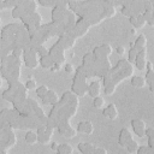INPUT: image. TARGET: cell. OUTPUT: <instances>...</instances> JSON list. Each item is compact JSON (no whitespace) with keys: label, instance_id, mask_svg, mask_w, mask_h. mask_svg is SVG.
Listing matches in <instances>:
<instances>
[{"label":"cell","instance_id":"obj_36","mask_svg":"<svg viewBox=\"0 0 154 154\" xmlns=\"http://www.w3.org/2000/svg\"><path fill=\"white\" fill-rule=\"evenodd\" d=\"M129 20H130V23L135 26L136 25V23H137V18L136 17H134V16H131V17H129Z\"/></svg>","mask_w":154,"mask_h":154},{"label":"cell","instance_id":"obj_1","mask_svg":"<svg viewBox=\"0 0 154 154\" xmlns=\"http://www.w3.org/2000/svg\"><path fill=\"white\" fill-rule=\"evenodd\" d=\"M78 99L72 91H65L61 96V100L53 105L52 111L47 118V126L58 128L59 132L67 138H72L76 135V130H73L70 125V119L73 117L76 109L78 108Z\"/></svg>","mask_w":154,"mask_h":154},{"label":"cell","instance_id":"obj_14","mask_svg":"<svg viewBox=\"0 0 154 154\" xmlns=\"http://www.w3.org/2000/svg\"><path fill=\"white\" fill-rule=\"evenodd\" d=\"M131 85L132 87H136V88H142L144 87V77L143 76H131Z\"/></svg>","mask_w":154,"mask_h":154},{"label":"cell","instance_id":"obj_13","mask_svg":"<svg viewBox=\"0 0 154 154\" xmlns=\"http://www.w3.org/2000/svg\"><path fill=\"white\" fill-rule=\"evenodd\" d=\"M38 64L43 67V69H49L51 70V67L53 66V60L51 59V57L47 54V55H45V57H41L40 59H38Z\"/></svg>","mask_w":154,"mask_h":154},{"label":"cell","instance_id":"obj_25","mask_svg":"<svg viewBox=\"0 0 154 154\" xmlns=\"http://www.w3.org/2000/svg\"><path fill=\"white\" fill-rule=\"evenodd\" d=\"M24 87L26 88V90H34V89L36 88V82H35V79L29 78V79L26 81V83H25Z\"/></svg>","mask_w":154,"mask_h":154},{"label":"cell","instance_id":"obj_33","mask_svg":"<svg viewBox=\"0 0 154 154\" xmlns=\"http://www.w3.org/2000/svg\"><path fill=\"white\" fill-rule=\"evenodd\" d=\"M122 13H123L124 16H128V17H131V16H132L131 10L128 8V7H122Z\"/></svg>","mask_w":154,"mask_h":154},{"label":"cell","instance_id":"obj_11","mask_svg":"<svg viewBox=\"0 0 154 154\" xmlns=\"http://www.w3.org/2000/svg\"><path fill=\"white\" fill-rule=\"evenodd\" d=\"M146 45H147V37L142 34V35H138V37L135 40L134 47H135L137 51H141V49H144V48H146Z\"/></svg>","mask_w":154,"mask_h":154},{"label":"cell","instance_id":"obj_5","mask_svg":"<svg viewBox=\"0 0 154 154\" xmlns=\"http://www.w3.org/2000/svg\"><path fill=\"white\" fill-rule=\"evenodd\" d=\"M131 126L132 130L135 132V135H137L138 137H144V131H146V124L142 119H132L131 120Z\"/></svg>","mask_w":154,"mask_h":154},{"label":"cell","instance_id":"obj_9","mask_svg":"<svg viewBox=\"0 0 154 154\" xmlns=\"http://www.w3.org/2000/svg\"><path fill=\"white\" fill-rule=\"evenodd\" d=\"M102 114H103L105 117H108L109 119L114 120V119L118 117V109H117V107H116L114 103H109L106 108H103Z\"/></svg>","mask_w":154,"mask_h":154},{"label":"cell","instance_id":"obj_16","mask_svg":"<svg viewBox=\"0 0 154 154\" xmlns=\"http://www.w3.org/2000/svg\"><path fill=\"white\" fill-rule=\"evenodd\" d=\"M137 53H138V51L132 46L130 49H129V57H128V61L130 63V64H134L135 63V60H136V57H137Z\"/></svg>","mask_w":154,"mask_h":154},{"label":"cell","instance_id":"obj_7","mask_svg":"<svg viewBox=\"0 0 154 154\" xmlns=\"http://www.w3.org/2000/svg\"><path fill=\"white\" fill-rule=\"evenodd\" d=\"M131 140H134V138H132L130 131H129L126 128H123V129L119 131V136H118V143H119V146L126 147V144H128Z\"/></svg>","mask_w":154,"mask_h":154},{"label":"cell","instance_id":"obj_15","mask_svg":"<svg viewBox=\"0 0 154 154\" xmlns=\"http://www.w3.org/2000/svg\"><path fill=\"white\" fill-rule=\"evenodd\" d=\"M25 142L26 143H29V144H34V143H36L37 142V134H35V132H32V131H28L26 134H25Z\"/></svg>","mask_w":154,"mask_h":154},{"label":"cell","instance_id":"obj_17","mask_svg":"<svg viewBox=\"0 0 154 154\" xmlns=\"http://www.w3.org/2000/svg\"><path fill=\"white\" fill-rule=\"evenodd\" d=\"M47 96H48V99H49V105H55V103L59 101L58 95L55 94V91H54V90L48 89V91H47Z\"/></svg>","mask_w":154,"mask_h":154},{"label":"cell","instance_id":"obj_23","mask_svg":"<svg viewBox=\"0 0 154 154\" xmlns=\"http://www.w3.org/2000/svg\"><path fill=\"white\" fill-rule=\"evenodd\" d=\"M49 140H51V136H48L46 132L42 134V135H37V142H40V143H42V144L48 143Z\"/></svg>","mask_w":154,"mask_h":154},{"label":"cell","instance_id":"obj_40","mask_svg":"<svg viewBox=\"0 0 154 154\" xmlns=\"http://www.w3.org/2000/svg\"><path fill=\"white\" fill-rule=\"evenodd\" d=\"M1 83H2V82H1V77H0V87H1Z\"/></svg>","mask_w":154,"mask_h":154},{"label":"cell","instance_id":"obj_39","mask_svg":"<svg viewBox=\"0 0 154 154\" xmlns=\"http://www.w3.org/2000/svg\"><path fill=\"white\" fill-rule=\"evenodd\" d=\"M2 8H5V6H4V1L0 0V10H2Z\"/></svg>","mask_w":154,"mask_h":154},{"label":"cell","instance_id":"obj_2","mask_svg":"<svg viewBox=\"0 0 154 154\" xmlns=\"http://www.w3.org/2000/svg\"><path fill=\"white\" fill-rule=\"evenodd\" d=\"M132 70L134 67L128 60H119L114 67H111L109 71L103 77L105 94L111 95L120 81L132 76Z\"/></svg>","mask_w":154,"mask_h":154},{"label":"cell","instance_id":"obj_21","mask_svg":"<svg viewBox=\"0 0 154 154\" xmlns=\"http://www.w3.org/2000/svg\"><path fill=\"white\" fill-rule=\"evenodd\" d=\"M103 105H105V100H103V97H101V96H96V97H94V100H93V106H94V107H96V108H101Z\"/></svg>","mask_w":154,"mask_h":154},{"label":"cell","instance_id":"obj_34","mask_svg":"<svg viewBox=\"0 0 154 154\" xmlns=\"http://www.w3.org/2000/svg\"><path fill=\"white\" fill-rule=\"evenodd\" d=\"M64 70H65V72H67V73H71V72L73 71V66H72L71 64H65V66H64Z\"/></svg>","mask_w":154,"mask_h":154},{"label":"cell","instance_id":"obj_12","mask_svg":"<svg viewBox=\"0 0 154 154\" xmlns=\"http://www.w3.org/2000/svg\"><path fill=\"white\" fill-rule=\"evenodd\" d=\"M72 153H73V148L71 144L67 143H61L57 148V154H72Z\"/></svg>","mask_w":154,"mask_h":154},{"label":"cell","instance_id":"obj_20","mask_svg":"<svg viewBox=\"0 0 154 154\" xmlns=\"http://www.w3.org/2000/svg\"><path fill=\"white\" fill-rule=\"evenodd\" d=\"M153 150H154V148H149L148 146H138L136 154H149Z\"/></svg>","mask_w":154,"mask_h":154},{"label":"cell","instance_id":"obj_8","mask_svg":"<svg viewBox=\"0 0 154 154\" xmlns=\"http://www.w3.org/2000/svg\"><path fill=\"white\" fill-rule=\"evenodd\" d=\"M93 130H94L93 123L89 122V120L79 122L77 124V129H76L77 132H83V134H87V135H91L93 134Z\"/></svg>","mask_w":154,"mask_h":154},{"label":"cell","instance_id":"obj_24","mask_svg":"<svg viewBox=\"0 0 154 154\" xmlns=\"http://www.w3.org/2000/svg\"><path fill=\"white\" fill-rule=\"evenodd\" d=\"M136 18H137V23H136V25L134 26V28H135V30H136V29H141V28L146 24V20H144V18L142 17V14H138Z\"/></svg>","mask_w":154,"mask_h":154},{"label":"cell","instance_id":"obj_22","mask_svg":"<svg viewBox=\"0 0 154 154\" xmlns=\"http://www.w3.org/2000/svg\"><path fill=\"white\" fill-rule=\"evenodd\" d=\"M47 91H48L47 87H46V85H41V87H38V88L36 89V95H37L40 99H42L43 96H46Z\"/></svg>","mask_w":154,"mask_h":154},{"label":"cell","instance_id":"obj_18","mask_svg":"<svg viewBox=\"0 0 154 154\" xmlns=\"http://www.w3.org/2000/svg\"><path fill=\"white\" fill-rule=\"evenodd\" d=\"M23 13H24V10L22 7H19V6H16V7L12 8V17L14 19H20V17L23 16Z\"/></svg>","mask_w":154,"mask_h":154},{"label":"cell","instance_id":"obj_31","mask_svg":"<svg viewBox=\"0 0 154 154\" xmlns=\"http://www.w3.org/2000/svg\"><path fill=\"white\" fill-rule=\"evenodd\" d=\"M144 135H146L147 137H154V129H153V128H146Z\"/></svg>","mask_w":154,"mask_h":154},{"label":"cell","instance_id":"obj_30","mask_svg":"<svg viewBox=\"0 0 154 154\" xmlns=\"http://www.w3.org/2000/svg\"><path fill=\"white\" fill-rule=\"evenodd\" d=\"M23 53H24V49L23 48H14L13 51H12V55L13 57H16V58H18L19 59V57H22L23 55Z\"/></svg>","mask_w":154,"mask_h":154},{"label":"cell","instance_id":"obj_6","mask_svg":"<svg viewBox=\"0 0 154 154\" xmlns=\"http://www.w3.org/2000/svg\"><path fill=\"white\" fill-rule=\"evenodd\" d=\"M146 58H147V51H146V48L138 51L137 57H136V60H135V63H134V64H135V67H136L138 71H143V70L146 69V63H147Z\"/></svg>","mask_w":154,"mask_h":154},{"label":"cell","instance_id":"obj_26","mask_svg":"<svg viewBox=\"0 0 154 154\" xmlns=\"http://www.w3.org/2000/svg\"><path fill=\"white\" fill-rule=\"evenodd\" d=\"M36 52H37V55L41 58V57H45L48 54V48H46L45 46H40V47H37Z\"/></svg>","mask_w":154,"mask_h":154},{"label":"cell","instance_id":"obj_35","mask_svg":"<svg viewBox=\"0 0 154 154\" xmlns=\"http://www.w3.org/2000/svg\"><path fill=\"white\" fill-rule=\"evenodd\" d=\"M116 51H117V53H118L119 55H123V54H124V52H125V48H124L123 46H119V47H117V49H116Z\"/></svg>","mask_w":154,"mask_h":154},{"label":"cell","instance_id":"obj_4","mask_svg":"<svg viewBox=\"0 0 154 154\" xmlns=\"http://www.w3.org/2000/svg\"><path fill=\"white\" fill-rule=\"evenodd\" d=\"M23 58H24V63H25L26 67L35 69V67L38 65L37 52H36V49H34V48L25 47V48H24V53H23Z\"/></svg>","mask_w":154,"mask_h":154},{"label":"cell","instance_id":"obj_37","mask_svg":"<svg viewBox=\"0 0 154 154\" xmlns=\"http://www.w3.org/2000/svg\"><path fill=\"white\" fill-rule=\"evenodd\" d=\"M41 100H42V103H43V105H49V99H48L47 94H46V96H43Z\"/></svg>","mask_w":154,"mask_h":154},{"label":"cell","instance_id":"obj_29","mask_svg":"<svg viewBox=\"0 0 154 154\" xmlns=\"http://www.w3.org/2000/svg\"><path fill=\"white\" fill-rule=\"evenodd\" d=\"M2 1H4L5 8H13L17 5V1H13V0H2Z\"/></svg>","mask_w":154,"mask_h":154},{"label":"cell","instance_id":"obj_19","mask_svg":"<svg viewBox=\"0 0 154 154\" xmlns=\"http://www.w3.org/2000/svg\"><path fill=\"white\" fill-rule=\"evenodd\" d=\"M126 149H128V152L129 153H135L136 150H137V148H138V143L135 141V140H131L128 144H126V147H125Z\"/></svg>","mask_w":154,"mask_h":154},{"label":"cell","instance_id":"obj_10","mask_svg":"<svg viewBox=\"0 0 154 154\" xmlns=\"http://www.w3.org/2000/svg\"><path fill=\"white\" fill-rule=\"evenodd\" d=\"M90 96L93 97H96V96H100V83L97 81H93L89 85H88V91H87Z\"/></svg>","mask_w":154,"mask_h":154},{"label":"cell","instance_id":"obj_27","mask_svg":"<svg viewBox=\"0 0 154 154\" xmlns=\"http://www.w3.org/2000/svg\"><path fill=\"white\" fill-rule=\"evenodd\" d=\"M38 5H42L45 7H54L55 6V1L52 0V1H47V0H38Z\"/></svg>","mask_w":154,"mask_h":154},{"label":"cell","instance_id":"obj_32","mask_svg":"<svg viewBox=\"0 0 154 154\" xmlns=\"http://www.w3.org/2000/svg\"><path fill=\"white\" fill-rule=\"evenodd\" d=\"M36 131H37V135H42V134H45V131H46V124H41V125H38L37 129H36Z\"/></svg>","mask_w":154,"mask_h":154},{"label":"cell","instance_id":"obj_38","mask_svg":"<svg viewBox=\"0 0 154 154\" xmlns=\"http://www.w3.org/2000/svg\"><path fill=\"white\" fill-rule=\"evenodd\" d=\"M51 148L54 149V150H57V148H58V143H57V142H52V143H51Z\"/></svg>","mask_w":154,"mask_h":154},{"label":"cell","instance_id":"obj_3","mask_svg":"<svg viewBox=\"0 0 154 154\" xmlns=\"http://www.w3.org/2000/svg\"><path fill=\"white\" fill-rule=\"evenodd\" d=\"M71 90L77 96H84L88 91V84H87V77L82 73L76 72L73 79H72V87Z\"/></svg>","mask_w":154,"mask_h":154},{"label":"cell","instance_id":"obj_41","mask_svg":"<svg viewBox=\"0 0 154 154\" xmlns=\"http://www.w3.org/2000/svg\"><path fill=\"white\" fill-rule=\"evenodd\" d=\"M0 65H1V64H0Z\"/></svg>","mask_w":154,"mask_h":154},{"label":"cell","instance_id":"obj_28","mask_svg":"<svg viewBox=\"0 0 154 154\" xmlns=\"http://www.w3.org/2000/svg\"><path fill=\"white\" fill-rule=\"evenodd\" d=\"M100 48L102 49V52H103V53H105L107 57H108V55L112 53V47H111L108 43H103V45H101V46H100Z\"/></svg>","mask_w":154,"mask_h":154}]
</instances>
